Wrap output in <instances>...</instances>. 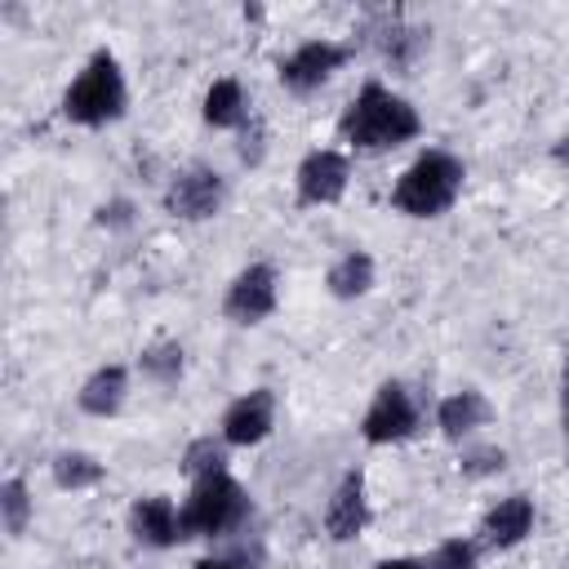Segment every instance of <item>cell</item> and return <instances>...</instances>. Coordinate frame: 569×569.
Returning a JSON list of instances; mask_svg holds the SVG:
<instances>
[{
  "label": "cell",
  "mask_w": 569,
  "mask_h": 569,
  "mask_svg": "<svg viewBox=\"0 0 569 569\" xmlns=\"http://www.w3.org/2000/svg\"><path fill=\"white\" fill-rule=\"evenodd\" d=\"M551 156H556V160H569V133H565V138L551 147Z\"/></svg>",
  "instance_id": "29"
},
{
  "label": "cell",
  "mask_w": 569,
  "mask_h": 569,
  "mask_svg": "<svg viewBox=\"0 0 569 569\" xmlns=\"http://www.w3.org/2000/svg\"><path fill=\"white\" fill-rule=\"evenodd\" d=\"M489 418H493V405H489L480 391H453V396H445L440 409H436V422H440V431H445L449 440L471 436V431L485 427Z\"/></svg>",
  "instance_id": "16"
},
{
  "label": "cell",
  "mask_w": 569,
  "mask_h": 569,
  "mask_svg": "<svg viewBox=\"0 0 569 569\" xmlns=\"http://www.w3.org/2000/svg\"><path fill=\"white\" fill-rule=\"evenodd\" d=\"M418 129H422V120H418L413 102H405L400 93H391L378 80H365L360 93L338 116V133L356 151H391L409 138H418Z\"/></svg>",
  "instance_id": "1"
},
{
  "label": "cell",
  "mask_w": 569,
  "mask_h": 569,
  "mask_svg": "<svg viewBox=\"0 0 569 569\" xmlns=\"http://www.w3.org/2000/svg\"><path fill=\"white\" fill-rule=\"evenodd\" d=\"M351 58V44H338V40H307V44H298L289 58H280V84L289 89V93H311V89H320L342 62Z\"/></svg>",
  "instance_id": "7"
},
{
  "label": "cell",
  "mask_w": 569,
  "mask_h": 569,
  "mask_svg": "<svg viewBox=\"0 0 569 569\" xmlns=\"http://www.w3.org/2000/svg\"><path fill=\"white\" fill-rule=\"evenodd\" d=\"M565 440H569V391H565Z\"/></svg>",
  "instance_id": "30"
},
{
  "label": "cell",
  "mask_w": 569,
  "mask_h": 569,
  "mask_svg": "<svg viewBox=\"0 0 569 569\" xmlns=\"http://www.w3.org/2000/svg\"><path fill=\"white\" fill-rule=\"evenodd\" d=\"M365 525H369L365 476H360V471H347V476L338 480V489H333L329 507H325V533H329L333 542H351V538H360V533H365Z\"/></svg>",
  "instance_id": "14"
},
{
  "label": "cell",
  "mask_w": 569,
  "mask_h": 569,
  "mask_svg": "<svg viewBox=\"0 0 569 569\" xmlns=\"http://www.w3.org/2000/svg\"><path fill=\"white\" fill-rule=\"evenodd\" d=\"M271 427H276V396L267 387L236 396L222 413V440L227 445H258L271 436Z\"/></svg>",
  "instance_id": "11"
},
{
  "label": "cell",
  "mask_w": 569,
  "mask_h": 569,
  "mask_svg": "<svg viewBox=\"0 0 569 569\" xmlns=\"http://www.w3.org/2000/svg\"><path fill=\"white\" fill-rule=\"evenodd\" d=\"M462 160L453 151H440V147H427L391 187V204L409 218H440L445 209H453L458 191H462Z\"/></svg>",
  "instance_id": "3"
},
{
  "label": "cell",
  "mask_w": 569,
  "mask_h": 569,
  "mask_svg": "<svg viewBox=\"0 0 569 569\" xmlns=\"http://www.w3.org/2000/svg\"><path fill=\"white\" fill-rule=\"evenodd\" d=\"M351 182V160L333 147H316L302 156L298 173H293V187H298V204H333L342 200Z\"/></svg>",
  "instance_id": "9"
},
{
  "label": "cell",
  "mask_w": 569,
  "mask_h": 569,
  "mask_svg": "<svg viewBox=\"0 0 569 569\" xmlns=\"http://www.w3.org/2000/svg\"><path fill=\"white\" fill-rule=\"evenodd\" d=\"M325 289L338 298V302H351V298H365L373 289V258L365 249H351L342 253L329 271H325Z\"/></svg>",
  "instance_id": "17"
},
{
  "label": "cell",
  "mask_w": 569,
  "mask_h": 569,
  "mask_svg": "<svg viewBox=\"0 0 569 569\" xmlns=\"http://www.w3.org/2000/svg\"><path fill=\"white\" fill-rule=\"evenodd\" d=\"M422 569H480V551H476V542H467V538H445V542L422 560Z\"/></svg>",
  "instance_id": "23"
},
{
  "label": "cell",
  "mask_w": 569,
  "mask_h": 569,
  "mask_svg": "<svg viewBox=\"0 0 569 569\" xmlns=\"http://www.w3.org/2000/svg\"><path fill=\"white\" fill-rule=\"evenodd\" d=\"M244 120H249V107H244L240 80H231V76L213 80L204 93V124L209 129H240Z\"/></svg>",
  "instance_id": "18"
},
{
  "label": "cell",
  "mask_w": 569,
  "mask_h": 569,
  "mask_svg": "<svg viewBox=\"0 0 569 569\" xmlns=\"http://www.w3.org/2000/svg\"><path fill=\"white\" fill-rule=\"evenodd\" d=\"M276 267L271 262H249L244 271H236V280L222 293V311L236 325H258L276 311Z\"/></svg>",
  "instance_id": "8"
},
{
  "label": "cell",
  "mask_w": 569,
  "mask_h": 569,
  "mask_svg": "<svg viewBox=\"0 0 569 569\" xmlns=\"http://www.w3.org/2000/svg\"><path fill=\"white\" fill-rule=\"evenodd\" d=\"M129 107V84H124V71L116 62L111 49H93L84 71L67 84L62 93V116L71 124H84V129H102V124H116Z\"/></svg>",
  "instance_id": "2"
},
{
  "label": "cell",
  "mask_w": 569,
  "mask_h": 569,
  "mask_svg": "<svg viewBox=\"0 0 569 569\" xmlns=\"http://www.w3.org/2000/svg\"><path fill=\"white\" fill-rule=\"evenodd\" d=\"M191 569H249L240 556H204V560H196Z\"/></svg>",
  "instance_id": "27"
},
{
  "label": "cell",
  "mask_w": 569,
  "mask_h": 569,
  "mask_svg": "<svg viewBox=\"0 0 569 569\" xmlns=\"http://www.w3.org/2000/svg\"><path fill=\"white\" fill-rule=\"evenodd\" d=\"M529 533H533V498H525V493H507L480 516V542L493 551L520 547Z\"/></svg>",
  "instance_id": "13"
},
{
  "label": "cell",
  "mask_w": 569,
  "mask_h": 569,
  "mask_svg": "<svg viewBox=\"0 0 569 569\" xmlns=\"http://www.w3.org/2000/svg\"><path fill=\"white\" fill-rule=\"evenodd\" d=\"M458 467H462V476H493V471L507 467V453L493 449V445H485V449H467V453L458 458Z\"/></svg>",
  "instance_id": "24"
},
{
  "label": "cell",
  "mask_w": 569,
  "mask_h": 569,
  "mask_svg": "<svg viewBox=\"0 0 569 569\" xmlns=\"http://www.w3.org/2000/svg\"><path fill=\"white\" fill-rule=\"evenodd\" d=\"M240 160L244 164H262V151H267V124L258 120V116H249L244 124H240Z\"/></svg>",
  "instance_id": "25"
},
{
  "label": "cell",
  "mask_w": 569,
  "mask_h": 569,
  "mask_svg": "<svg viewBox=\"0 0 569 569\" xmlns=\"http://www.w3.org/2000/svg\"><path fill=\"white\" fill-rule=\"evenodd\" d=\"M124 396H129V369H124V365H102V369H93V373L84 378V387H80L76 400H80L84 413L111 418V413H120Z\"/></svg>",
  "instance_id": "15"
},
{
  "label": "cell",
  "mask_w": 569,
  "mask_h": 569,
  "mask_svg": "<svg viewBox=\"0 0 569 569\" xmlns=\"http://www.w3.org/2000/svg\"><path fill=\"white\" fill-rule=\"evenodd\" d=\"M373 569H422V560H413V556H396V560H378Z\"/></svg>",
  "instance_id": "28"
},
{
  "label": "cell",
  "mask_w": 569,
  "mask_h": 569,
  "mask_svg": "<svg viewBox=\"0 0 569 569\" xmlns=\"http://www.w3.org/2000/svg\"><path fill=\"white\" fill-rule=\"evenodd\" d=\"M93 222H98V227H107V231H129V227H133V200H124V196H116V200H107V204H98V213H93Z\"/></svg>",
  "instance_id": "26"
},
{
  "label": "cell",
  "mask_w": 569,
  "mask_h": 569,
  "mask_svg": "<svg viewBox=\"0 0 569 569\" xmlns=\"http://www.w3.org/2000/svg\"><path fill=\"white\" fill-rule=\"evenodd\" d=\"M0 516H4L9 538L27 533V520H31V493H27V480H22V476H9V480L0 485Z\"/></svg>",
  "instance_id": "22"
},
{
  "label": "cell",
  "mask_w": 569,
  "mask_h": 569,
  "mask_svg": "<svg viewBox=\"0 0 569 569\" xmlns=\"http://www.w3.org/2000/svg\"><path fill=\"white\" fill-rule=\"evenodd\" d=\"M138 369H142V378H151V382L169 387V382H178V378H182V347H178L173 338H156V342L138 356Z\"/></svg>",
  "instance_id": "20"
},
{
  "label": "cell",
  "mask_w": 569,
  "mask_h": 569,
  "mask_svg": "<svg viewBox=\"0 0 569 569\" xmlns=\"http://www.w3.org/2000/svg\"><path fill=\"white\" fill-rule=\"evenodd\" d=\"M249 516V493L236 476L213 471L204 480H191V498L182 507V538H213L236 529Z\"/></svg>",
  "instance_id": "4"
},
{
  "label": "cell",
  "mask_w": 569,
  "mask_h": 569,
  "mask_svg": "<svg viewBox=\"0 0 569 569\" xmlns=\"http://www.w3.org/2000/svg\"><path fill=\"white\" fill-rule=\"evenodd\" d=\"M129 533L142 542V547H173L182 542V511L173 507V498L164 493H147V498H133L129 507Z\"/></svg>",
  "instance_id": "12"
},
{
  "label": "cell",
  "mask_w": 569,
  "mask_h": 569,
  "mask_svg": "<svg viewBox=\"0 0 569 569\" xmlns=\"http://www.w3.org/2000/svg\"><path fill=\"white\" fill-rule=\"evenodd\" d=\"M365 36L378 44V53H382L396 71H409V67L418 62V53L427 49V31L413 27V22H405L400 9H378V13H369Z\"/></svg>",
  "instance_id": "10"
},
{
  "label": "cell",
  "mask_w": 569,
  "mask_h": 569,
  "mask_svg": "<svg viewBox=\"0 0 569 569\" xmlns=\"http://www.w3.org/2000/svg\"><path fill=\"white\" fill-rule=\"evenodd\" d=\"M182 471L191 480H204L213 471H227V440H213V436H196L187 449H182Z\"/></svg>",
  "instance_id": "21"
},
{
  "label": "cell",
  "mask_w": 569,
  "mask_h": 569,
  "mask_svg": "<svg viewBox=\"0 0 569 569\" xmlns=\"http://www.w3.org/2000/svg\"><path fill=\"white\" fill-rule=\"evenodd\" d=\"M227 200V182L222 173L204 169V164H191L182 173H173V182L164 187V213L169 218H182V222H204L222 209Z\"/></svg>",
  "instance_id": "6"
},
{
  "label": "cell",
  "mask_w": 569,
  "mask_h": 569,
  "mask_svg": "<svg viewBox=\"0 0 569 569\" xmlns=\"http://www.w3.org/2000/svg\"><path fill=\"white\" fill-rule=\"evenodd\" d=\"M102 476H107V467L93 458V453H80V449H71V453H58L53 458V485L58 489H93V485H102Z\"/></svg>",
  "instance_id": "19"
},
{
  "label": "cell",
  "mask_w": 569,
  "mask_h": 569,
  "mask_svg": "<svg viewBox=\"0 0 569 569\" xmlns=\"http://www.w3.org/2000/svg\"><path fill=\"white\" fill-rule=\"evenodd\" d=\"M418 431V405L405 391V382H382L360 418V436L365 445H400Z\"/></svg>",
  "instance_id": "5"
}]
</instances>
